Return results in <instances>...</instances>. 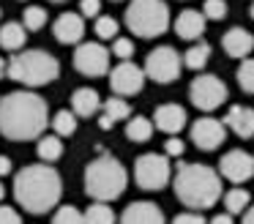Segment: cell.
<instances>
[{
	"mask_svg": "<svg viewBox=\"0 0 254 224\" xmlns=\"http://www.w3.org/2000/svg\"><path fill=\"white\" fill-rule=\"evenodd\" d=\"M50 123L47 101L33 90H14L0 98V134L14 142L44 137Z\"/></svg>",
	"mask_w": 254,
	"mask_h": 224,
	"instance_id": "1",
	"label": "cell"
},
{
	"mask_svg": "<svg viewBox=\"0 0 254 224\" xmlns=\"http://www.w3.org/2000/svg\"><path fill=\"white\" fill-rule=\"evenodd\" d=\"M63 194V180L55 167L50 164H30L19 169L14 178V197L19 208L28 213H47L50 208L58 205Z\"/></svg>",
	"mask_w": 254,
	"mask_h": 224,
	"instance_id": "2",
	"label": "cell"
},
{
	"mask_svg": "<svg viewBox=\"0 0 254 224\" xmlns=\"http://www.w3.org/2000/svg\"><path fill=\"white\" fill-rule=\"evenodd\" d=\"M172 186L186 208H210L221 197V178L208 164H181Z\"/></svg>",
	"mask_w": 254,
	"mask_h": 224,
	"instance_id": "3",
	"label": "cell"
},
{
	"mask_svg": "<svg viewBox=\"0 0 254 224\" xmlns=\"http://www.w3.org/2000/svg\"><path fill=\"white\" fill-rule=\"evenodd\" d=\"M128 175L126 167L118 161L115 156H107L101 153L96 161L88 164L85 169V191L88 197H93L96 202H112L126 191Z\"/></svg>",
	"mask_w": 254,
	"mask_h": 224,
	"instance_id": "4",
	"label": "cell"
},
{
	"mask_svg": "<svg viewBox=\"0 0 254 224\" xmlns=\"http://www.w3.org/2000/svg\"><path fill=\"white\" fill-rule=\"evenodd\" d=\"M6 74L28 87H41V85H50L52 79H58L61 63H58L55 55L44 52V49H28L22 55H14Z\"/></svg>",
	"mask_w": 254,
	"mask_h": 224,
	"instance_id": "5",
	"label": "cell"
},
{
	"mask_svg": "<svg viewBox=\"0 0 254 224\" xmlns=\"http://www.w3.org/2000/svg\"><path fill=\"white\" fill-rule=\"evenodd\" d=\"M126 27L142 38H156L170 27V8L164 0H131L126 8Z\"/></svg>",
	"mask_w": 254,
	"mask_h": 224,
	"instance_id": "6",
	"label": "cell"
},
{
	"mask_svg": "<svg viewBox=\"0 0 254 224\" xmlns=\"http://www.w3.org/2000/svg\"><path fill=\"white\" fill-rule=\"evenodd\" d=\"M170 158L159 153H145L134 164V180L145 191H159L170 183Z\"/></svg>",
	"mask_w": 254,
	"mask_h": 224,
	"instance_id": "7",
	"label": "cell"
},
{
	"mask_svg": "<svg viewBox=\"0 0 254 224\" xmlns=\"http://www.w3.org/2000/svg\"><path fill=\"white\" fill-rule=\"evenodd\" d=\"M189 98H191V104L197 109L213 112V109H219L224 104L227 85L216 74H199V76H194L191 87H189Z\"/></svg>",
	"mask_w": 254,
	"mask_h": 224,
	"instance_id": "8",
	"label": "cell"
},
{
	"mask_svg": "<svg viewBox=\"0 0 254 224\" xmlns=\"http://www.w3.org/2000/svg\"><path fill=\"white\" fill-rule=\"evenodd\" d=\"M181 69H183V60L172 47H156L145 60V76H150L159 85L175 82L181 76Z\"/></svg>",
	"mask_w": 254,
	"mask_h": 224,
	"instance_id": "9",
	"label": "cell"
},
{
	"mask_svg": "<svg viewBox=\"0 0 254 224\" xmlns=\"http://www.w3.org/2000/svg\"><path fill=\"white\" fill-rule=\"evenodd\" d=\"M74 69L85 76H101L110 71V52L99 41L79 44L74 52Z\"/></svg>",
	"mask_w": 254,
	"mask_h": 224,
	"instance_id": "10",
	"label": "cell"
},
{
	"mask_svg": "<svg viewBox=\"0 0 254 224\" xmlns=\"http://www.w3.org/2000/svg\"><path fill=\"white\" fill-rule=\"evenodd\" d=\"M145 85V71L139 69V66H134L131 60H123V63H118L115 69L110 71V87L115 96H134V93H139Z\"/></svg>",
	"mask_w": 254,
	"mask_h": 224,
	"instance_id": "11",
	"label": "cell"
},
{
	"mask_svg": "<svg viewBox=\"0 0 254 224\" xmlns=\"http://www.w3.org/2000/svg\"><path fill=\"white\" fill-rule=\"evenodd\" d=\"M227 137V126L216 118H199L191 126V142L199 150H216Z\"/></svg>",
	"mask_w": 254,
	"mask_h": 224,
	"instance_id": "12",
	"label": "cell"
},
{
	"mask_svg": "<svg viewBox=\"0 0 254 224\" xmlns=\"http://www.w3.org/2000/svg\"><path fill=\"white\" fill-rule=\"evenodd\" d=\"M219 172L221 178H227L230 183H243L254 175V158L246 150H230L221 156L219 161Z\"/></svg>",
	"mask_w": 254,
	"mask_h": 224,
	"instance_id": "13",
	"label": "cell"
},
{
	"mask_svg": "<svg viewBox=\"0 0 254 224\" xmlns=\"http://www.w3.org/2000/svg\"><path fill=\"white\" fill-rule=\"evenodd\" d=\"M52 33H55V38L61 44H77V41H82V36H85V19H82V14H74V11L61 14L55 19V25H52Z\"/></svg>",
	"mask_w": 254,
	"mask_h": 224,
	"instance_id": "14",
	"label": "cell"
},
{
	"mask_svg": "<svg viewBox=\"0 0 254 224\" xmlns=\"http://www.w3.org/2000/svg\"><path fill=\"white\" fill-rule=\"evenodd\" d=\"M186 109L181 104H161L156 107V115H153V126L164 134H178V131L186 126Z\"/></svg>",
	"mask_w": 254,
	"mask_h": 224,
	"instance_id": "15",
	"label": "cell"
},
{
	"mask_svg": "<svg viewBox=\"0 0 254 224\" xmlns=\"http://www.w3.org/2000/svg\"><path fill=\"white\" fill-rule=\"evenodd\" d=\"M121 224H164V213L156 202H131L123 211Z\"/></svg>",
	"mask_w": 254,
	"mask_h": 224,
	"instance_id": "16",
	"label": "cell"
},
{
	"mask_svg": "<svg viewBox=\"0 0 254 224\" xmlns=\"http://www.w3.org/2000/svg\"><path fill=\"white\" fill-rule=\"evenodd\" d=\"M221 47L230 58H246L249 52L254 49V36L243 27H230L221 38Z\"/></svg>",
	"mask_w": 254,
	"mask_h": 224,
	"instance_id": "17",
	"label": "cell"
},
{
	"mask_svg": "<svg viewBox=\"0 0 254 224\" xmlns=\"http://www.w3.org/2000/svg\"><path fill=\"white\" fill-rule=\"evenodd\" d=\"M175 33L186 41H197L199 36L205 33V16L202 11H194V8H186L178 14L175 19Z\"/></svg>",
	"mask_w": 254,
	"mask_h": 224,
	"instance_id": "18",
	"label": "cell"
},
{
	"mask_svg": "<svg viewBox=\"0 0 254 224\" xmlns=\"http://www.w3.org/2000/svg\"><path fill=\"white\" fill-rule=\"evenodd\" d=\"M224 126H230L238 137H252L254 134V109L241 107V104L230 107V112H227V118H224Z\"/></svg>",
	"mask_w": 254,
	"mask_h": 224,
	"instance_id": "19",
	"label": "cell"
},
{
	"mask_svg": "<svg viewBox=\"0 0 254 224\" xmlns=\"http://www.w3.org/2000/svg\"><path fill=\"white\" fill-rule=\"evenodd\" d=\"M71 107H74V115L90 118V115L99 112L101 96L96 90H90V87H79V90H74V96H71Z\"/></svg>",
	"mask_w": 254,
	"mask_h": 224,
	"instance_id": "20",
	"label": "cell"
},
{
	"mask_svg": "<svg viewBox=\"0 0 254 224\" xmlns=\"http://www.w3.org/2000/svg\"><path fill=\"white\" fill-rule=\"evenodd\" d=\"M25 38H28V33H25V27L19 25V22H6V25L0 27V47L8 49V52L22 49Z\"/></svg>",
	"mask_w": 254,
	"mask_h": 224,
	"instance_id": "21",
	"label": "cell"
},
{
	"mask_svg": "<svg viewBox=\"0 0 254 224\" xmlns=\"http://www.w3.org/2000/svg\"><path fill=\"white\" fill-rule=\"evenodd\" d=\"M153 120L150 118H142V115H137V118H131L126 123V137L131 142H148L150 137H153Z\"/></svg>",
	"mask_w": 254,
	"mask_h": 224,
	"instance_id": "22",
	"label": "cell"
},
{
	"mask_svg": "<svg viewBox=\"0 0 254 224\" xmlns=\"http://www.w3.org/2000/svg\"><path fill=\"white\" fill-rule=\"evenodd\" d=\"M208 58H210V44L199 41V44H191V47L186 49V55H183V63H186V69L199 71L205 63H208Z\"/></svg>",
	"mask_w": 254,
	"mask_h": 224,
	"instance_id": "23",
	"label": "cell"
},
{
	"mask_svg": "<svg viewBox=\"0 0 254 224\" xmlns=\"http://www.w3.org/2000/svg\"><path fill=\"white\" fill-rule=\"evenodd\" d=\"M63 156V142L58 134L39 137V158L41 161H58Z\"/></svg>",
	"mask_w": 254,
	"mask_h": 224,
	"instance_id": "24",
	"label": "cell"
},
{
	"mask_svg": "<svg viewBox=\"0 0 254 224\" xmlns=\"http://www.w3.org/2000/svg\"><path fill=\"white\" fill-rule=\"evenodd\" d=\"M52 129H55L58 137H71L74 131H77V115L68 112V109H61V112H55V118L50 120Z\"/></svg>",
	"mask_w": 254,
	"mask_h": 224,
	"instance_id": "25",
	"label": "cell"
},
{
	"mask_svg": "<svg viewBox=\"0 0 254 224\" xmlns=\"http://www.w3.org/2000/svg\"><path fill=\"white\" fill-rule=\"evenodd\" d=\"M85 224H115V213L107 202H93L85 211Z\"/></svg>",
	"mask_w": 254,
	"mask_h": 224,
	"instance_id": "26",
	"label": "cell"
},
{
	"mask_svg": "<svg viewBox=\"0 0 254 224\" xmlns=\"http://www.w3.org/2000/svg\"><path fill=\"white\" fill-rule=\"evenodd\" d=\"M224 208L230 216H235V213H246L249 208V191L246 189H230L224 194Z\"/></svg>",
	"mask_w": 254,
	"mask_h": 224,
	"instance_id": "27",
	"label": "cell"
},
{
	"mask_svg": "<svg viewBox=\"0 0 254 224\" xmlns=\"http://www.w3.org/2000/svg\"><path fill=\"white\" fill-rule=\"evenodd\" d=\"M128 115H131V107H128L126 98L115 96V98H107L104 101V118H110L112 123H115V120H126Z\"/></svg>",
	"mask_w": 254,
	"mask_h": 224,
	"instance_id": "28",
	"label": "cell"
},
{
	"mask_svg": "<svg viewBox=\"0 0 254 224\" xmlns=\"http://www.w3.org/2000/svg\"><path fill=\"white\" fill-rule=\"evenodd\" d=\"M44 25H47V11L41 8V5L25 8V14H22V27L25 30H41Z\"/></svg>",
	"mask_w": 254,
	"mask_h": 224,
	"instance_id": "29",
	"label": "cell"
},
{
	"mask_svg": "<svg viewBox=\"0 0 254 224\" xmlns=\"http://www.w3.org/2000/svg\"><path fill=\"white\" fill-rule=\"evenodd\" d=\"M52 224H85V213H79L74 205H63L52 216Z\"/></svg>",
	"mask_w": 254,
	"mask_h": 224,
	"instance_id": "30",
	"label": "cell"
},
{
	"mask_svg": "<svg viewBox=\"0 0 254 224\" xmlns=\"http://www.w3.org/2000/svg\"><path fill=\"white\" fill-rule=\"evenodd\" d=\"M238 85L246 93H254V58L241 63V69H238Z\"/></svg>",
	"mask_w": 254,
	"mask_h": 224,
	"instance_id": "31",
	"label": "cell"
},
{
	"mask_svg": "<svg viewBox=\"0 0 254 224\" xmlns=\"http://www.w3.org/2000/svg\"><path fill=\"white\" fill-rule=\"evenodd\" d=\"M96 36L99 38H104V41H115L118 38V22L112 19V16H99L96 19Z\"/></svg>",
	"mask_w": 254,
	"mask_h": 224,
	"instance_id": "32",
	"label": "cell"
},
{
	"mask_svg": "<svg viewBox=\"0 0 254 224\" xmlns=\"http://www.w3.org/2000/svg\"><path fill=\"white\" fill-rule=\"evenodd\" d=\"M227 14V3L224 0H205L202 5V16L205 19H224Z\"/></svg>",
	"mask_w": 254,
	"mask_h": 224,
	"instance_id": "33",
	"label": "cell"
},
{
	"mask_svg": "<svg viewBox=\"0 0 254 224\" xmlns=\"http://www.w3.org/2000/svg\"><path fill=\"white\" fill-rule=\"evenodd\" d=\"M112 55L121 58V63H123V60H128L134 55V44L128 41V38H115V41H112Z\"/></svg>",
	"mask_w": 254,
	"mask_h": 224,
	"instance_id": "34",
	"label": "cell"
},
{
	"mask_svg": "<svg viewBox=\"0 0 254 224\" xmlns=\"http://www.w3.org/2000/svg\"><path fill=\"white\" fill-rule=\"evenodd\" d=\"M183 150H186V145H183V140H178V137H170V140L164 142L167 156H183Z\"/></svg>",
	"mask_w": 254,
	"mask_h": 224,
	"instance_id": "35",
	"label": "cell"
},
{
	"mask_svg": "<svg viewBox=\"0 0 254 224\" xmlns=\"http://www.w3.org/2000/svg\"><path fill=\"white\" fill-rule=\"evenodd\" d=\"M0 224H22V219H19V213L14 208L0 205Z\"/></svg>",
	"mask_w": 254,
	"mask_h": 224,
	"instance_id": "36",
	"label": "cell"
},
{
	"mask_svg": "<svg viewBox=\"0 0 254 224\" xmlns=\"http://www.w3.org/2000/svg\"><path fill=\"white\" fill-rule=\"evenodd\" d=\"M79 11H82V16H96V19H99L101 0H82V3H79Z\"/></svg>",
	"mask_w": 254,
	"mask_h": 224,
	"instance_id": "37",
	"label": "cell"
},
{
	"mask_svg": "<svg viewBox=\"0 0 254 224\" xmlns=\"http://www.w3.org/2000/svg\"><path fill=\"white\" fill-rule=\"evenodd\" d=\"M172 224H205L202 213H178L172 219Z\"/></svg>",
	"mask_w": 254,
	"mask_h": 224,
	"instance_id": "38",
	"label": "cell"
},
{
	"mask_svg": "<svg viewBox=\"0 0 254 224\" xmlns=\"http://www.w3.org/2000/svg\"><path fill=\"white\" fill-rule=\"evenodd\" d=\"M8 172H11V158L0 156V178H3V175H8Z\"/></svg>",
	"mask_w": 254,
	"mask_h": 224,
	"instance_id": "39",
	"label": "cell"
},
{
	"mask_svg": "<svg viewBox=\"0 0 254 224\" xmlns=\"http://www.w3.org/2000/svg\"><path fill=\"white\" fill-rule=\"evenodd\" d=\"M210 224H232V216L230 213H219V216L210 219Z\"/></svg>",
	"mask_w": 254,
	"mask_h": 224,
	"instance_id": "40",
	"label": "cell"
},
{
	"mask_svg": "<svg viewBox=\"0 0 254 224\" xmlns=\"http://www.w3.org/2000/svg\"><path fill=\"white\" fill-rule=\"evenodd\" d=\"M243 224H254V205L246 208V213H243Z\"/></svg>",
	"mask_w": 254,
	"mask_h": 224,
	"instance_id": "41",
	"label": "cell"
},
{
	"mask_svg": "<svg viewBox=\"0 0 254 224\" xmlns=\"http://www.w3.org/2000/svg\"><path fill=\"white\" fill-rule=\"evenodd\" d=\"M8 71V63H3V58H0V79H3V74Z\"/></svg>",
	"mask_w": 254,
	"mask_h": 224,
	"instance_id": "42",
	"label": "cell"
},
{
	"mask_svg": "<svg viewBox=\"0 0 254 224\" xmlns=\"http://www.w3.org/2000/svg\"><path fill=\"white\" fill-rule=\"evenodd\" d=\"M3 194H6V189H3V178H0V202H3Z\"/></svg>",
	"mask_w": 254,
	"mask_h": 224,
	"instance_id": "43",
	"label": "cell"
},
{
	"mask_svg": "<svg viewBox=\"0 0 254 224\" xmlns=\"http://www.w3.org/2000/svg\"><path fill=\"white\" fill-rule=\"evenodd\" d=\"M252 19H254V3H252Z\"/></svg>",
	"mask_w": 254,
	"mask_h": 224,
	"instance_id": "44",
	"label": "cell"
},
{
	"mask_svg": "<svg viewBox=\"0 0 254 224\" xmlns=\"http://www.w3.org/2000/svg\"><path fill=\"white\" fill-rule=\"evenodd\" d=\"M50 3H63V0H50Z\"/></svg>",
	"mask_w": 254,
	"mask_h": 224,
	"instance_id": "45",
	"label": "cell"
}]
</instances>
